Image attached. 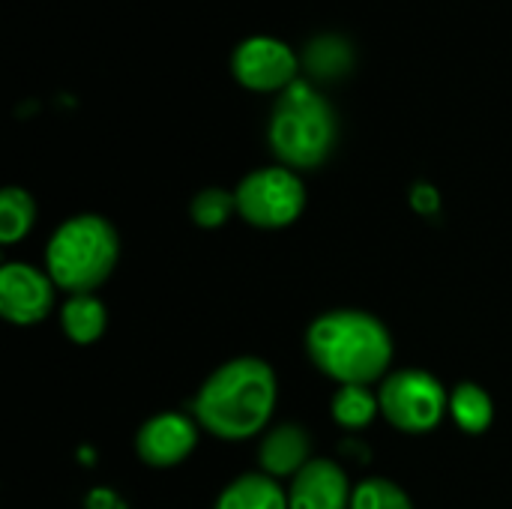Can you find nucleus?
<instances>
[{"mask_svg": "<svg viewBox=\"0 0 512 509\" xmlns=\"http://www.w3.org/2000/svg\"><path fill=\"white\" fill-rule=\"evenodd\" d=\"M276 408V375L258 357H237L219 366L195 396L198 423L222 438L243 441L258 435Z\"/></svg>", "mask_w": 512, "mask_h": 509, "instance_id": "f257e3e1", "label": "nucleus"}, {"mask_svg": "<svg viewBox=\"0 0 512 509\" xmlns=\"http://www.w3.org/2000/svg\"><path fill=\"white\" fill-rule=\"evenodd\" d=\"M306 348L312 363L342 387L375 384L393 360L390 330L360 309H336L312 321Z\"/></svg>", "mask_w": 512, "mask_h": 509, "instance_id": "f03ea898", "label": "nucleus"}, {"mask_svg": "<svg viewBox=\"0 0 512 509\" xmlns=\"http://www.w3.org/2000/svg\"><path fill=\"white\" fill-rule=\"evenodd\" d=\"M120 255L117 231L108 219L84 213L66 219L48 249H45V267L57 288L75 294L96 291L114 270Z\"/></svg>", "mask_w": 512, "mask_h": 509, "instance_id": "7ed1b4c3", "label": "nucleus"}, {"mask_svg": "<svg viewBox=\"0 0 512 509\" xmlns=\"http://www.w3.org/2000/svg\"><path fill=\"white\" fill-rule=\"evenodd\" d=\"M333 141L336 117L324 96L303 81L285 87L270 120V144L276 156L291 168H315L330 156Z\"/></svg>", "mask_w": 512, "mask_h": 509, "instance_id": "20e7f679", "label": "nucleus"}, {"mask_svg": "<svg viewBox=\"0 0 512 509\" xmlns=\"http://www.w3.org/2000/svg\"><path fill=\"white\" fill-rule=\"evenodd\" d=\"M378 399L384 417L408 435H423L435 429L441 417L450 411V396L441 387V381L420 369L390 375L378 390Z\"/></svg>", "mask_w": 512, "mask_h": 509, "instance_id": "39448f33", "label": "nucleus"}, {"mask_svg": "<svg viewBox=\"0 0 512 509\" xmlns=\"http://www.w3.org/2000/svg\"><path fill=\"white\" fill-rule=\"evenodd\" d=\"M237 213L255 228H285L300 219L306 189L288 168H258L237 186Z\"/></svg>", "mask_w": 512, "mask_h": 509, "instance_id": "423d86ee", "label": "nucleus"}, {"mask_svg": "<svg viewBox=\"0 0 512 509\" xmlns=\"http://www.w3.org/2000/svg\"><path fill=\"white\" fill-rule=\"evenodd\" d=\"M54 282L30 264H6L0 270V315L9 324H39L54 303Z\"/></svg>", "mask_w": 512, "mask_h": 509, "instance_id": "0eeeda50", "label": "nucleus"}, {"mask_svg": "<svg viewBox=\"0 0 512 509\" xmlns=\"http://www.w3.org/2000/svg\"><path fill=\"white\" fill-rule=\"evenodd\" d=\"M297 72L294 51L270 36H252L234 51V75L249 90H279L291 87Z\"/></svg>", "mask_w": 512, "mask_h": 509, "instance_id": "6e6552de", "label": "nucleus"}, {"mask_svg": "<svg viewBox=\"0 0 512 509\" xmlns=\"http://www.w3.org/2000/svg\"><path fill=\"white\" fill-rule=\"evenodd\" d=\"M198 441V429L183 414H156L138 429L135 450L144 465L153 468H171L180 465Z\"/></svg>", "mask_w": 512, "mask_h": 509, "instance_id": "1a4fd4ad", "label": "nucleus"}, {"mask_svg": "<svg viewBox=\"0 0 512 509\" xmlns=\"http://www.w3.org/2000/svg\"><path fill=\"white\" fill-rule=\"evenodd\" d=\"M354 489L330 459H312L288 489V509H351Z\"/></svg>", "mask_w": 512, "mask_h": 509, "instance_id": "9d476101", "label": "nucleus"}, {"mask_svg": "<svg viewBox=\"0 0 512 509\" xmlns=\"http://www.w3.org/2000/svg\"><path fill=\"white\" fill-rule=\"evenodd\" d=\"M312 444H309V432L303 426H279L273 432L264 435L261 447H258V462H261V471L267 477H297L312 459Z\"/></svg>", "mask_w": 512, "mask_h": 509, "instance_id": "9b49d317", "label": "nucleus"}, {"mask_svg": "<svg viewBox=\"0 0 512 509\" xmlns=\"http://www.w3.org/2000/svg\"><path fill=\"white\" fill-rule=\"evenodd\" d=\"M216 509H288V495L267 474H246L225 486Z\"/></svg>", "mask_w": 512, "mask_h": 509, "instance_id": "f8f14e48", "label": "nucleus"}, {"mask_svg": "<svg viewBox=\"0 0 512 509\" xmlns=\"http://www.w3.org/2000/svg\"><path fill=\"white\" fill-rule=\"evenodd\" d=\"M60 324H63V333L75 345H90L105 333L108 315H105L102 300H96L93 294H75L66 300L60 312Z\"/></svg>", "mask_w": 512, "mask_h": 509, "instance_id": "ddd939ff", "label": "nucleus"}, {"mask_svg": "<svg viewBox=\"0 0 512 509\" xmlns=\"http://www.w3.org/2000/svg\"><path fill=\"white\" fill-rule=\"evenodd\" d=\"M450 414L456 426L468 435H483L492 420H495V405L492 396L480 384H459L450 396Z\"/></svg>", "mask_w": 512, "mask_h": 509, "instance_id": "4468645a", "label": "nucleus"}, {"mask_svg": "<svg viewBox=\"0 0 512 509\" xmlns=\"http://www.w3.org/2000/svg\"><path fill=\"white\" fill-rule=\"evenodd\" d=\"M33 219H36V204L24 189L9 186L0 192V240L6 246L18 243L33 228Z\"/></svg>", "mask_w": 512, "mask_h": 509, "instance_id": "2eb2a0df", "label": "nucleus"}, {"mask_svg": "<svg viewBox=\"0 0 512 509\" xmlns=\"http://www.w3.org/2000/svg\"><path fill=\"white\" fill-rule=\"evenodd\" d=\"M381 411V399L369 387H342L333 396V420L345 429H366Z\"/></svg>", "mask_w": 512, "mask_h": 509, "instance_id": "dca6fc26", "label": "nucleus"}, {"mask_svg": "<svg viewBox=\"0 0 512 509\" xmlns=\"http://www.w3.org/2000/svg\"><path fill=\"white\" fill-rule=\"evenodd\" d=\"M234 210H237V195H231V192H225L219 186L198 192L192 198V207H189L192 222L201 225V228H222L231 219Z\"/></svg>", "mask_w": 512, "mask_h": 509, "instance_id": "f3484780", "label": "nucleus"}, {"mask_svg": "<svg viewBox=\"0 0 512 509\" xmlns=\"http://www.w3.org/2000/svg\"><path fill=\"white\" fill-rule=\"evenodd\" d=\"M351 509H414L411 498L390 480H366L354 489Z\"/></svg>", "mask_w": 512, "mask_h": 509, "instance_id": "a211bd4d", "label": "nucleus"}, {"mask_svg": "<svg viewBox=\"0 0 512 509\" xmlns=\"http://www.w3.org/2000/svg\"><path fill=\"white\" fill-rule=\"evenodd\" d=\"M411 204H414V210H420V213H435L438 210V192L429 186V183H420V186H414V192H411Z\"/></svg>", "mask_w": 512, "mask_h": 509, "instance_id": "6ab92c4d", "label": "nucleus"}]
</instances>
